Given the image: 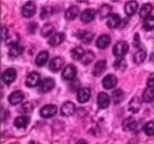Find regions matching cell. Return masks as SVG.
<instances>
[{
	"instance_id": "cell-14",
	"label": "cell",
	"mask_w": 154,
	"mask_h": 144,
	"mask_svg": "<svg viewBox=\"0 0 154 144\" xmlns=\"http://www.w3.org/2000/svg\"><path fill=\"white\" fill-rule=\"evenodd\" d=\"M91 98V89L88 88H80L77 92V100L80 103H86L88 102Z\"/></svg>"
},
{
	"instance_id": "cell-38",
	"label": "cell",
	"mask_w": 154,
	"mask_h": 144,
	"mask_svg": "<svg viewBox=\"0 0 154 144\" xmlns=\"http://www.w3.org/2000/svg\"><path fill=\"white\" fill-rule=\"evenodd\" d=\"M81 40L83 42H85L86 44H89V43L94 40V34L90 32H85L83 35L81 36Z\"/></svg>"
},
{
	"instance_id": "cell-31",
	"label": "cell",
	"mask_w": 154,
	"mask_h": 144,
	"mask_svg": "<svg viewBox=\"0 0 154 144\" xmlns=\"http://www.w3.org/2000/svg\"><path fill=\"white\" fill-rule=\"evenodd\" d=\"M143 26L144 28V30H146V31L153 30V29H154V16H149L148 17L144 18Z\"/></svg>"
},
{
	"instance_id": "cell-32",
	"label": "cell",
	"mask_w": 154,
	"mask_h": 144,
	"mask_svg": "<svg viewBox=\"0 0 154 144\" xmlns=\"http://www.w3.org/2000/svg\"><path fill=\"white\" fill-rule=\"evenodd\" d=\"M112 98L116 104L120 103L124 99V93L122 89H116L112 92Z\"/></svg>"
},
{
	"instance_id": "cell-1",
	"label": "cell",
	"mask_w": 154,
	"mask_h": 144,
	"mask_svg": "<svg viewBox=\"0 0 154 144\" xmlns=\"http://www.w3.org/2000/svg\"><path fill=\"white\" fill-rule=\"evenodd\" d=\"M128 50H129V45H128L127 41L120 40L114 45L113 54L118 58H122L123 56L127 54Z\"/></svg>"
},
{
	"instance_id": "cell-39",
	"label": "cell",
	"mask_w": 154,
	"mask_h": 144,
	"mask_svg": "<svg viewBox=\"0 0 154 144\" xmlns=\"http://www.w3.org/2000/svg\"><path fill=\"white\" fill-rule=\"evenodd\" d=\"M147 86L148 88H154V73H151L147 78Z\"/></svg>"
},
{
	"instance_id": "cell-28",
	"label": "cell",
	"mask_w": 154,
	"mask_h": 144,
	"mask_svg": "<svg viewBox=\"0 0 154 144\" xmlns=\"http://www.w3.org/2000/svg\"><path fill=\"white\" fill-rule=\"evenodd\" d=\"M55 30V26L53 25L52 23H46L42 26V30H41V34L42 37H49V36H53V33H54Z\"/></svg>"
},
{
	"instance_id": "cell-13",
	"label": "cell",
	"mask_w": 154,
	"mask_h": 144,
	"mask_svg": "<svg viewBox=\"0 0 154 144\" xmlns=\"http://www.w3.org/2000/svg\"><path fill=\"white\" fill-rule=\"evenodd\" d=\"M66 36L64 33H56L54 34L50 38H49V45L52 47H56V46H59L61 43L65 40Z\"/></svg>"
},
{
	"instance_id": "cell-20",
	"label": "cell",
	"mask_w": 154,
	"mask_h": 144,
	"mask_svg": "<svg viewBox=\"0 0 154 144\" xmlns=\"http://www.w3.org/2000/svg\"><path fill=\"white\" fill-rule=\"evenodd\" d=\"M79 14V8L77 6H72L70 8H69L65 13V18L66 20H73L77 17V16Z\"/></svg>"
},
{
	"instance_id": "cell-29",
	"label": "cell",
	"mask_w": 154,
	"mask_h": 144,
	"mask_svg": "<svg viewBox=\"0 0 154 144\" xmlns=\"http://www.w3.org/2000/svg\"><path fill=\"white\" fill-rule=\"evenodd\" d=\"M143 102L150 103L154 100V88H147L143 93Z\"/></svg>"
},
{
	"instance_id": "cell-21",
	"label": "cell",
	"mask_w": 154,
	"mask_h": 144,
	"mask_svg": "<svg viewBox=\"0 0 154 144\" xmlns=\"http://www.w3.org/2000/svg\"><path fill=\"white\" fill-rule=\"evenodd\" d=\"M141 100L138 97V96H135V97L129 102V106H128V110L129 112L136 113L139 112V110L141 109Z\"/></svg>"
},
{
	"instance_id": "cell-35",
	"label": "cell",
	"mask_w": 154,
	"mask_h": 144,
	"mask_svg": "<svg viewBox=\"0 0 154 144\" xmlns=\"http://www.w3.org/2000/svg\"><path fill=\"white\" fill-rule=\"evenodd\" d=\"M111 11H112V8H111L109 5L103 4L99 9V14H100L101 17H107L108 18V16L111 14Z\"/></svg>"
},
{
	"instance_id": "cell-30",
	"label": "cell",
	"mask_w": 154,
	"mask_h": 144,
	"mask_svg": "<svg viewBox=\"0 0 154 144\" xmlns=\"http://www.w3.org/2000/svg\"><path fill=\"white\" fill-rule=\"evenodd\" d=\"M146 59V52L144 50L140 49L139 51H137L136 53H135V55H134L135 64H142L143 62H144Z\"/></svg>"
},
{
	"instance_id": "cell-36",
	"label": "cell",
	"mask_w": 154,
	"mask_h": 144,
	"mask_svg": "<svg viewBox=\"0 0 154 144\" xmlns=\"http://www.w3.org/2000/svg\"><path fill=\"white\" fill-rule=\"evenodd\" d=\"M94 52H91V50H88L86 52V54L84 56V58L82 59V64H91V62H93V60L94 59Z\"/></svg>"
},
{
	"instance_id": "cell-12",
	"label": "cell",
	"mask_w": 154,
	"mask_h": 144,
	"mask_svg": "<svg viewBox=\"0 0 154 144\" xmlns=\"http://www.w3.org/2000/svg\"><path fill=\"white\" fill-rule=\"evenodd\" d=\"M24 98V94L22 91L20 90H17V91H14L13 93H11L9 95V103L11 105H17L20 102H22V100Z\"/></svg>"
},
{
	"instance_id": "cell-2",
	"label": "cell",
	"mask_w": 154,
	"mask_h": 144,
	"mask_svg": "<svg viewBox=\"0 0 154 144\" xmlns=\"http://www.w3.org/2000/svg\"><path fill=\"white\" fill-rule=\"evenodd\" d=\"M41 76L38 72H31L30 74L27 76L25 84L28 88H35V86L41 85Z\"/></svg>"
},
{
	"instance_id": "cell-9",
	"label": "cell",
	"mask_w": 154,
	"mask_h": 144,
	"mask_svg": "<svg viewBox=\"0 0 154 144\" xmlns=\"http://www.w3.org/2000/svg\"><path fill=\"white\" fill-rule=\"evenodd\" d=\"M75 105L69 102V101H66L64 104L62 105V108H61V113L64 115V116H70L74 112H75Z\"/></svg>"
},
{
	"instance_id": "cell-22",
	"label": "cell",
	"mask_w": 154,
	"mask_h": 144,
	"mask_svg": "<svg viewBox=\"0 0 154 144\" xmlns=\"http://www.w3.org/2000/svg\"><path fill=\"white\" fill-rule=\"evenodd\" d=\"M29 124V117L25 115H21L16 118L14 121V125L18 129H25Z\"/></svg>"
},
{
	"instance_id": "cell-6",
	"label": "cell",
	"mask_w": 154,
	"mask_h": 144,
	"mask_svg": "<svg viewBox=\"0 0 154 144\" xmlns=\"http://www.w3.org/2000/svg\"><path fill=\"white\" fill-rule=\"evenodd\" d=\"M17 79V71L14 68H8L3 72L2 80L5 82V84L10 85Z\"/></svg>"
},
{
	"instance_id": "cell-27",
	"label": "cell",
	"mask_w": 154,
	"mask_h": 144,
	"mask_svg": "<svg viewBox=\"0 0 154 144\" xmlns=\"http://www.w3.org/2000/svg\"><path fill=\"white\" fill-rule=\"evenodd\" d=\"M22 51H23V47L18 42H16L14 44L10 45L9 55L11 57H18L22 53Z\"/></svg>"
},
{
	"instance_id": "cell-33",
	"label": "cell",
	"mask_w": 154,
	"mask_h": 144,
	"mask_svg": "<svg viewBox=\"0 0 154 144\" xmlns=\"http://www.w3.org/2000/svg\"><path fill=\"white\" fill-rule=\"evenodd\" d=\"M127 64L123 58H118L116 62H114V68L116 70H124L126 68Z\"/></svg>"
},
{
	"instance_id": "cell-41",
	"label": "cell",
	"mask_w": 154,
	"mask_h": 144,
	"mask_svg": "<svg viewBox=\"0 0 154 144\" xmlns=\"http://www.w3.org/2000/svg\"><path fill=\"white\" fill-rule=\"evenodd\" d=\"M133 43H134V46L135 47H139L140 45H141V40H140V35H139L138 33L135 34Z\"/></svg>"
},
{
	"instance_id": "cell-34",
	"label": "cell",
	"mask_w": 154,
	"mask_h": 144,
	"mask_svg": "<svg viewBox=\"0 0 154 144\" xmlns=\"http://www.w3.org/2000/svg\"><path fill=\"white\" fill-rule=\"evenodd\" d=\"M53 14V8L50 6H45L41 10V18L45 19L48 18Z\"/></svg>"
},
{
	"instance_id": "cell-42",
	"label": "cell",
	"mask_w": 154,
	"mask_h": 144,
	"mask_svg": "<svg viewBox=\"0 0 154 144\" xmlns=\"http://www.w3.org/2000/svg\"><path fill=\"white\" fill-rule=\"evenodd\" d=\"M76 144H88V142H87L85 139H80V140L77 142Z\"/></svg>"
},
{
	"instance_id": "cell-11",
	"label": "cell",
	"mask_w": 154,
	"mask_h": 144,
	"mask_svg": "<svg viewBox=\"0 0 154 144\" xmlns=\"http://www.w3.org/2000/svg\"><path fill=\"white\" fill-rule=\"evenodd\" d=\"M64 64H65V61H64L63 58H61V57H55V58H53V59L51 60V62H50L49 69L52 72H58L63 67Z\"/></svg>"
},
{
	"instance_id": "cell-4",
	"label": "cell",
	"mask_w": 154,
	"mask_h": 144,
	"mask_svg": "<svg viewBox=\"0 0 154 144\" xmlns=\"http://www.w3.org/2000/svg\"><path fill=\"white\" fill-rule=\"evenodd\" d=\"M22 16L24 17H32L35 16L37 12V8L35 3L33 2H27L25 5H23L22 7Z\"/></svg>"
},
{
	"instance_id": "cell-17",
	"label": "cell",
	"mask_w": 154,
	"mask_h": 144,
	"mask_svg": "<svg viewBox=\"0 0 154 144\" xmlns=\"http://www.w3.org/2000/svg\"><path fill=\"white\" fill-rule=\"evenodd\" d=\"M111 43V38L109 35H101L96 40V46L99 49H105Z\"/></svg>"
},
{
	"instance_id": "cell-37",
	"label": "cell",
	"mask_w": 154,
	"mask_h": 144,
	"mask_svg": "<svg viewBox=\"0 0 154 144\" xmlns=\"http://www.w3.org/2000/svg\"><path fill=\"white\" fill-rule=\"evenodd\" d=\"M143 132L147 136H154V122H148L143 126Z\"/></svg>"
},
{
	"instance_id": "cell-8",
	"label": "cell",
	"mask_w": 154,
	"mask_h": 144,
	"mask_svg": "<svg viewBox=\"0 0 154 144\" xmlns=\"http://www.w3.org/2000/svg\"><path fill=\"white\" fill-rule=\"evenodd\" d=\"M57 112V107L54 105H46L45 107H42L41 110V116L45 118H49L54 116Z\"/></svg>"
},
{
	"instance_id": "cell-40",
	"label": "cell",
	"mask_w": 154,
	"mask_h": 144,
	"mask_svg": "<svg viewBox=\"0 0 154 144\" xmlns=\"http://www.w3.org/2000/svg\"><path fill=\"white\" fill-rule=\"evenodd\" d=\"M20 110H23V112H32L33 108L30 103H25V104H23Z\"/></svg>"
},
{
	"instance_id": "cell-10",
	"label": "cell",
	"mask_w": 154,
	"mask_h": 144,
	"mask_svg": "<svg viewBox=\"0 0 154 144\" xmlns=\"http://www.w3.org/2000/svg\"><path fill=\"white\" fill-rule=\"evenodd\" d=\"M96 12L94 9H86L83 12L81 13V20L84 23H89L91 21H93L95 17Z\"/></svg>"
},
{
	"instance_id": "cell-5",
	"label": "cell",
	"mask_w": 154,
	"mask_h": 144,
	"mask_svg": "<svg viewBox=\"0 0 154 144\" xmlns=\"http://www.w3.org/2000/svg\"><path fill=\"white\" fill-rule=\"evenodd\" d=\"M55 86V81L54 79L52 78H45L43 80L41 85H40V92L42 93H46V92H49V91Z\"/></svg>"
},
{
	"instance_id": "cell-26",
	"label": "cell",
	"mask_w": 154,
	"mask_h": 144,
	"mask_svg": "<svg viewBox=\"0 0 154 144\" xmlns=\"http://www.w3.org/2000/svg\"><path fill=\"white\" fill-rule=\"evenodd\" d=\"M152 10H153V6L150 3L143 4V6L141 7V9H140V11H139L140 16H141L142 18H143V19L148 17L149 14H150V13L152 12Z\"/></svg>"
},
{
	"instance_id": "cell-23",
	"label": "cell",
	"mask_w": 154,
	"mask_h": 144,
	"mask_svg": "<svg viewBox=\"0 0 154 144\" xmlns=\"http://www.w3.org/2000/svg\"><path fill=\"white\" fill-rule=\"evenodd\" d=\"M106 69V62L104 60H101V61H98L96 64H94V69H93V74L94 76H99L103 73Z\"/></svg>"
},
{
	"instance_id": "cell-18",
	"label": "cell",
	"mask_w": 154,
	"mask_h": 144,
	"mask_svg": "<svg viewBox=\"0 0 154 144\" xmlns=\"http://www.w3.org/2000/svg\"><path fill=\"white\" fill-rule=\"evenodd\" d=\"M120 21H122V19H120L119 14H112L107 18V25H108L109 28L114 29V28H117L119 25Z\"/></svg>"
},
{
	"instance_id": "cell-43",
	"label": "cell",
	"mask_w": 154,
	"mask_h": 144,
	"mask_svg": "<svg viewBox=\"0 0 154 144\" xmlns=\"http://www.w3.org/2000/svg\"><path fill=\"white\" fill-rule=\"evenodd\" d=\"M29 144H41V143L36 142V141H30V142H29Z\"/></svg>"
},
{
	"instance_id": "cell-15",
	"label": "cell",
	"mask_w": 154,
	"mask_h": 144,
	"mask_svg": "<svg viewBox=\"0 0 154 144\" xmlns=\"http://www.w3.org/2000/svg\"><path fill=\"white\" fill-rule=\"evenodd\" d=\"M110 104V97L107 93L105 92H100L97 95V105L100 109H106L108 108Z\"/></svg>"
},
{
	"instance_id": "cell-24",
	"label": "cell",
	"mask_w": 154,
	"mask_h": 144,
	"mask_svg": "<svg viewBox=\"0 0 154 144\" xmlns=\"http://www.w3.org/2000/svg\"><path fill=\"white\" fill-rule=\"evenodd\" d=\"M137 10H138V3L136 1H128L125 4L124 11L129 16H131L133 14H135V13H137Z\"/></svg>"
},
{
	"instance_id": "cell-25",
	"label": "cell",
	"mask_w": 154,
	"mask_h": 144,
	"mask_svg": "<svg viewBox=\"0 0 154 144\" xmlns=\"http://www.w3.org/2000/svg\"><path fill=\"white\" fill-rule=\"evenodd\" d=\"M48 58H49V54H48L47 51H42L41 53H38V56L36 57V64L38 66H43L45 65L47 61Z\"/></svg>"
},
{
	"instance_id": "cell-19",
	"label": "cell",
	"mask_w": 154,
	"mask_h": 144,
	"mask_svg": "<svg viewBox=\"0 0 154 144\" xmlns=\"http://www.w3.org/2000/svg\"><path fill=\"white\" fill-rule=\"evenodd\" d=\"M85 54H86V52H85V50L81 46L74 47L73 49L71 50V52H70L71 58L73 60H75V61H82V59L84 58Z\"/></svg>"
},
{
	"instance_id": "cell-7",
	"label": "cell",
	"mask_w": 154,
	"mask_h": 144,
	"mask_svg": "<svg viewBox=\"0 0 154 144\" xmlns=\"http://www.w3.org/2000/svg\"><path fill=\"white\" fill-rule=\"evenodd\" d=\"M117 84H118V78L113 74L106 75L102 80V85L104 88L107 89H111L115 88V86H117Z\"/></svg>"
},
{
	"instance_id": "cell-16",
	"label": "cell",
	"mask_w": 154,
	"mask_h": 144,
	"mask_svg": "<svg viewBox=\"0 0 154 144\" xmlns=\"http://www.w3.org/2000/svg\"><path fill=\"white\" fill-rule=\"evenodd\" d=\"M122 129L125 132H131L134 131L135 128H136V120H135L133 117H127L125 118L122 121Z\"/></svg>"
},
{
	"instance_id": "cell-3",
	"label": "cell",
	"mask_w": 154,
	"mask_h": 144,
	"mask_svg": "<svg viewBox=\"0 0 154 144\" xmlns=\"http://www.w3.org/2000/svg\"><path fill=\"white\" fill-rule=\"evenodd\" d=\"M77 74V70H76V67L73 65V64H69L66 65L64 70H63V78L65 80H67V81H71L75 78V76Z\"/></svg>"
}]
</instances>
